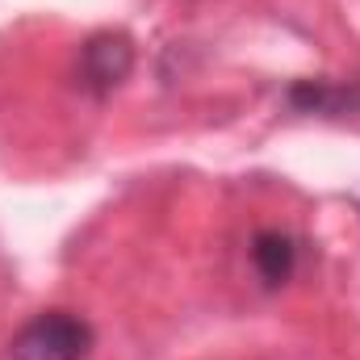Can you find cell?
Instances as JSON below:
<instances>
[{"label":"cell","mask_w":360,"mask_h":360,"mask_svg":"<svg viewBox=\"0 0 360 360\" xmlns=\"http://www.w3.org/2000/svg\"><path fill=\"white\" fill-rule=\"evenodd\" d=\"M92 348V327L72 310H42L13 340L8 360H84Z\"/></svg>","instance_id":"1"},{"label":"cell","mask_w":360,"mask_h":360,"mask_svg":"<svg viewBox=\"0 0 360 360\" xmlns=\"http://www.w3.org/2000/svg\"><path fill=\"white\" fill-rule=\"evenodd\" d=\"M134 72V42L126 34H92L80 51V84L92 92V96H105L113 92L126 76Z\"/></svg>","instance_id":"2"},{"label":"cell","mask_w":360,"mask_h":360,"mask_svg":"<svg viewBox=\"0 0 360 360\" xmlns=\"http://www.w3.org/2000/svg\"><path fill=\"white\" fill-rule=\"evenodd\" d=\"M289 105L297 113H323V117H344L360 113V84H340V80H297L289 89Z\"/></svg>","instance_id":"3"},{"label":"cell","mask_w":360,"mask_h":360,"mask_svg":"<svg viewBox=\"0 0 360 360\" xmlns=\"http://www.w3.org/2000/svg\"><path fill=\"white\" fill-rule=\"evenodd\" d=\"M252 264H256L260 281L269 289L285 285L293 276V269H297V239L285 235V231H260L252 239Z\"/></svg>","instance_id":"4"}]
</instances>
